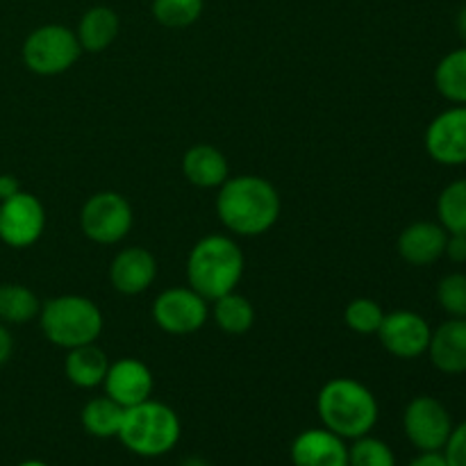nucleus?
<instances>
[{
  "instance_id": "f257e3e1",
  "label": "nucleus",
  "mask_w": 466,
  "mask_h": 466,
  "mask_svg": "<svg viewBox=\"0 0 466 466\" xmlns=\"http://www.w3.org/2000/svg\"><path fill=\"white\" fill-rule=\"evenodd\" d=\"M276 187L259 176L228 177L218 187L217 214L223 226L239 237H259L276 226L280 217Z\"/></svg>"
},
{
  "instance_id": "f03ea898",
  "label": "nucleus",
  "mask_w": 466,
  "mask_h": 466,
  "mask_svg": "<svg viewBox=\"0 0 466 466\" xmlns=\"http://www.w3.org/2000/svg\"><path fill=\"white\" fill-rule=\"evenodd\" d=\"M317 414L323 428L341 440H358L376 428L380 408L367 385L353 378H332L319 391Z\"/></svg>"
},
{
  "instance_id": "7ed1b4c3",
  "label": "nucleus",
  "mask_w": 466,
  "mask_h": 466,
  "mask_svg": "<svg viewBox=\"0 0 466 466\" xmlns=\"http://www.w3.org/2000/svg\"><path fill=\"white\" fill-rule=\"evenodd\" d=\"M244 253L226 235H208L187 258V282L205 300H217L235 291L244 276Z\"/></svg>"
},
{
  "instance_id": "20e7f679",
  "label": "nucleus",
  "mask_w": 466,
  "mask_h": 466,
  "mask_svg": "<svg viewBox=\"0 0 466 466\" xmlns=\"http://www.w3.org/2000/svg\"><path fill=\"white\" fill-rule=\"evenodd\" d=\"M182 435L180 417L159 400H144L126 408L118 440L130 453L141 458H159L176 449Z\"/></svg>"
},
{
  "instance_id": "39448f33",
  "label": "nucleus",
  "mask_w": 466,
  "mask_h": 466,
  "mask_svg": "<svg viewBox=\"0 0 466 466\" xmlns=\"http://www.w3.org/2000/svg\"><path fill=\"white\" fill-rule=\"evenodd\" d=\"M39 326L46 339L59 349H77L94 344L103 332V312L85 296H57L39 309Z\"/></svg>"
},
{
  "instance_id": "423d86ee",
  "label": "nucleus",
  "mask_w": 466,
  "mask_h": 466,
  "mask_svg": "<svg viewBox=\"0 0 466 466\" xmlns=\"http://www.w3.org/2000/svg\"><path fill=\"white\" fill-rule=\"evenodd\" d=\"M80 55L82 46L77 35L59 23L36 27L23 41V64L36 76L50 77L66 73Z\"/></svg>"
},
{
  "instance_id": "0eeeda50",
  "label": "nucleus",
  "mask_w": 466,
  "mask_h": 466,
  "mask_svg": "<svg viewBox=\"0 0 466 466\" xmlns=\"http://www.w3.org/2000/svg\"><path fill=\"white\" fill-rule=\"evenodd\" d=\"M132 221L135 217L130 203L116 191H98L82 205L80 228L94 244H118L127 237Z\"/></svg>"
},
{
  "instance_id": "6e6552de",
  "label": "nucleus",
  "mask_w": 466,
  "mask_h": 466,
  "mask_svg": "<svg viewBox=\"0 0 466 466\" xmlns=\"http://www.w3.org/2000/svg\"><path fill=\"white\" fill-rule=\"evenodd\" d=\"M453 428L451 412L435 396H417L403 412L405 437L421 453H441Z\"/></svg>"
},
{
  "instance_id": "1a4fd4ad",
  "label": "nucleus",
  "mask_w": 466,
  "mask_h": 466,
  "mask_svg": "<svg viewBox=\"0 0 466 466\" xmlns=\"http://www.w3.org/2000/svg\"><path fill=\"white\" fill-rule=\"evenodd\" d=\"M208 300L191 287L164 289L153 303V321L168 335H191L208 323Z\"/></svg>"
},
{
  "instance_id": "9d476101",
  "label": "nucleus",
  "mask_w": 466,
  "mask_h": 466,
  "mask_svg": "<svg viewBox=\"0 0 466 466\" xmlns=\"http://www.w3.org/2000/svg\"><path fill=\"white\" fill-rule=\"evenodd\" d=\"M46 230V209L36 196L18 191L0 200V241L9 248H27L36 244Z\"/></svg>"
},
{
  "instance_id": "9b49d317",
  "label": "nucleus",
  "mask_w": 466,
  "mask_h": 466,
  "mask_svg": "<svg viewBox=\"0 0 466 466\" xmlns=\"http://www.w3.org/2000/svg\"><path fill=\"white\" fill-rule=\"evenodd\" d=\"M376 335L390 355L399 360H414L428 353L432 328L421 314L412 309H396L385 314Z\"/></svg>"
},
{
  "instance_id": "f8f14e48",
  "label": "nucleus",
  "mask_w": 466,
  "mask_h": 466,
  "mask_svg": "<svg viewBox=\"0 0 466 466\" xmlns=\"http://www.w3.org/2000/svg\"><path fill=\"white\" fill-rule=\"evenodd\" d=\"M426 153L441 167L466 164V105L444 109L426 127Z\"/></svg>"
},
{
  "instance_id": "ddd939ff",
  "label": "nucleus",
  "mask_w": 466,
  "mask_h": 466,
  "mask_svg": "<svg viewBox=\"0 0 466 466\" xmlns=\"http://www.w3.org/2000/svg\"><path fill=\"white\" fill-rule=\"evenodd\" d=\"M105 396L116 400L121 408H132L153 394V373L141 360L123 358L109 364L107 376L103 380Z\"/></svg>"
},
{
  "instance_id": "4468645a",
  "label": "nucleus",
  "mask_w": 466,
  "mask_h": 466,
  "mask_svg": "<svg viewBox=\"0 0 466 466\" xmlns=\"http://www.w3.org/2000/svg\"><path fill=\"white\" fill-rule=\"evenodd\" d=\"M294 466H349L346 440L328 428H309L291 441Z\"/></svg>"
},
{
  "instance_id": "2eb2a0df",
  "label": "nucleus",
  "mask_w": 466,
  "mask_h": 466,
  "mask_svg": "<svg viewBox=\"0 0 466 466\" xmlns=\"http://www.w3.org/2000/svg\"><path fill=\"white\" fill-rule=\"evenodd\" d=\"M157 278V259L150 250L130 246L116 253L109 267L112 287L123 296L144 294Z\"/></svg>"
},
{
  "instance_id": "dca6fc26",
  "label": "nucleus",
  "mask_w": 466,
  "mask_h": 466,
  "mask_svg": "<svg viewBox=\"0 0 466 466\" xmlns=\"http://www.w3.org/2000/svg\"><path fill=\"white\" fill-rule=\"evenodd\" d=\"M446 239H449V232L441 223L417 221L400 232L396 248L400 258L412 267H428L444 258Z\"/></svg>"
},
{
  "instance_id": "f3484780",
  "label": "nucleus",
  "mask_w": 466,
  "mask_h": 466,
  "mask_svg": "<svg viewBox=\"0 0 466 466\" xmlns=\"http://www.w3.org/2000/svg\"><path fill=\"white\" fill-rule=\"evenodd\" d=\"M428 358L446 376L466 373V319H449L432 330Z\"/></svg>"
},
{
  "instance_id": "a211bd4d",
  "label": "nucleus",
  "mask_w": 466,
  "mask_h": 466,
  "mask_svg": "<svg viewBox=\"0 0 466 466\" xmlns=\"http://www.w3.org/2000/svg\"><path fill=\"white\" fill-rule=\"evenodd\" d=\"M182 171H185L187 180L200 189L221 187L230 177L226 155L209 144H198L187 150L182 157Z\"/></svg>"
},
{
  "instance_id": "6ab92c4d",
  "label": "nucleus",
  "mask_w": 466,
  "mask_h": 466,
  "mask_svg": "<svg viewBox=\"0 0 466 466\" xmlns=\"http://www.w3.org/2000/svg\"><path fill=\"white\" fill-rule=\"evenodd\" d=\"M121 30V18L112 7L105 5H96V7L86 9L82 14L80 23H77V41H80L82 50L86 53H103L105 48L114 44Z\"/></svg>"
},
{
  "instance_id": "aec40b11",
  "label": "nucleus",
  "mask_w": 466,
  "mask_h": 466,
  "mask_svg": "<svg viewBox=\"0 0 466 466\" xmlns=\"http://www.w3.org/2000/svg\"><path fill=\"white\" fill-rule=\"evenodd\" d=\"M109 358L105 350H100L96 344H85L71 349L64 362V371H66L68 382H73L80 390H94V387L103 385L105 376H107Z\"/></svg>"
},
{
  "instance_id": "412c9836",
  "label": "nucleus",
  "mask_w": 466,
  "mask_h": 466,
  "mask_svg": "<svg viewBox=\"0 0 466 466\" xmlns=\"http://www.w3.org/2000/svg\"><path fill=\"white\" fill-rule=\"evenodd\" d=\"M123 414H126V408H121L116 400H112L109 396H98L82 408L80 421L91 437L112 440V437H118Z\"/></svg>"
},
{
  "instance_id": "4be33fe9",
  "label": "nucleus",
  "mask_w": 466,
  "mask_h": 466,
  "mask_svg": "<svg viewBox=\"0 0 466 466\" xmlns=\"http://www.w3.org/2000/svg\"><path fill=\"white\" fill-rule=\"evenodd\" d=\"M41 303L32 289L16 282L0 285V321L5 326H23L39 317Z\"/></svg>"
},
{
  "instance_id": "5701e85b",
  "label": "nucleus",
  "mask_w": 466,
  "mask_h": 466,
  "mask_svg": "<svg viewBox=\"0 0 466 466\" xmlns=\"http://www.w3.org/2000/svg\"><path fill=\"white\" fill-rule=\"evenodd\" d=\"M435 86L449 103L466 105V46L451 50L435 68Z\"/></svg>"
},
{
  "instance_id": "b1692460",
  "label": "nucleus",
  "mask_w": 466,
  "mask_h": 466,
  "mask_svg": "<svg viewBox=\"0 0 466 466\" xmlns=\"http://www.w3.org/2000/svg\"><path fill=\"white\" fill-rule=\"evenodd\" d=\"M214 321L228 335H244L255 323L253 303L246 296L230 291L214 300Z\"/></svg>"
},
{
  "instance_id": "393cba45",
  "label": "nucleus",
  "mask_w": 466,
  "mask_h": 466,
  "mask_svg": "<svg viewBox=\"0 0 466 466\" xmlns=\"http://www.w3.org/2000/svg\"><path fill=\"white\" fill-rule=\"evenodd\" d=\"M437 217L451 235L466 237V177L446 187L437 198Z\"/></svg>"
},
{
  "instance_id": "a878e982",
  "label": "nucleus",
  "mask_w": 466,
  "mask_h": 466,
  "mask_svg": "<svg viewBox=\"0 0 466 466\" xmlns=\"http://www.w3.org/2000/svg\"><path fill=\"white\" fill-rule=\"evenodd\" d=\"M153 18L164 27H189L203 14V0H153Z\"/></svg>"
},
{
  "instance_id": "bb28decb",
  "label": "nucleus",
  "mask_w": 466,
  "mask_h": 466,
  "mask_svg": "<svg viewBox=\"0 0 466 466\" xmlns=\"http://www.w3.org/2000/svg\"><path fill=\"white\" fill-rule=\"evenodd\" d=\"M349 466H396V455L387 441L364 435L349 449Z\"/></svg>"
},
{
  "instance_id": "cd10ccee",
  "label": "nucleus",
  "mask_w": 466,
  "mask_h": 466,
  "mask_svg": "<svg viewBox=\"0 0 466 466\" xmlns=\"http://www.w3.org/2000/svg\"><path fill=\"white\" fill-rule=\"evenodd\" d=\"M382 319H385V312L380 303L373 299H355L344 309L346 326L358 335H376Z\"/></svg>"
},
{
  "instance_id": "c85d7f7f",
  "label": "nucleus",
  "mask_w": 466,
  "mask_h": 466,
  "mask_svg": "<svg viewBox=\"0 0 466 466\" xmlns=\"http://www.w3.org/2000/svg\"><path fill=\"white\" fill-rule=\"evenodd\" d=\"M437 303L451 319H466V276L449 273L437 285Z\"/></svg>"
},
{
  "instance_id": "c756f323",
  "label": "nucleus",
  "mask_w": 466,
  "mask_h": 466,
  "mask_svg": "<svg viewBox=\"0 0 466 466\" xmlns=\"http://www.w3.org/2000/svg\"><path fill=\"white\" fill-rule=\"evenodd\" d=\"M441 455L449 466H466V421L453 428Z\"/></svg>"
},
{
  "instance_id": "7c9ffc66",
  "label": "nucleus",
  "mask_w": 466,
  "mask_h": 466,
  "mask_svg": "<svg viewBox=\"0 0 466 466\" xmlns=\"http://www.w3.org/2000/svg\"><path fill=\"white\" fill-rule=\"evenodd\" d=\"M444 255L455 264H464L466 262V237L464 235H451L446 239V248Z\"/></svg>"
},
{
  "instance_id": "2f4dec72",
  "label": "nucleus",
  "mask_w": 466,
  "mask_h": 466,
  "mask_svg": "<svg viewBox=\"0 0 466 466\" xmlns=\"http://www.w3.org/2000/svg\"><path fill=\"white\" fill-rule=\"evenodd\" d=\"M12 350H14L12 335H9L7 326L0 321V367H5V364H7V360L12 358Z\"/></svg>"
},
{
  "instance_id": "473e14b6",
  "label": "nucleus",
  "mask_w": 466,
  "mask_h": 466,
  "mask_svg": "<svg viewBox=\"0 0 466 466\" xmlns=\"http://www.w3.org/2000/svg\"><path fill=\"white\" fill-rule=\"evenodd\" d=\"M18 191H21V182H18L16 177L9 176V173L0 176V200L12 198V196H16Z\"/></svg>"
},
{
  "instance_id": "72a5a7b5",
  "label": "nucleus",
  "mask_w": 466,
  "mask_h": 466,
  "mask_svg": "<svg viewBox=\"0 0 466 466\" xmlns=\"http://www.w3.org/2000/svg\"><path fill=\"white\" fill-rule=\"evenodd\" d=\"M408 466H449V464H446L444 455L441 453H421L419 458H414Z\"/></svg>"
},
{
  "instance_id": "f704fd0d",
  "label": "nucleus",
  "mask_w": 466,
  "mask_h": 466,
  "mask_svg": "<svg viewBox=\"0 0 466 466\" xmlns=\"http://www.w3.org/2000/svg\"><path fill=\"white\" fill-rule=\"evenodd\" d=\"M177 466H212V464H209L208 460L198 458V455H189V458L182 460V462L177 464Z\"/></svg>"
},
{
  "instance_id": "c9c22d12",
  "label": "nucleus",
  "mask_w": 466,
  "mask_h": 466,
  "mask_svg": "<svg viewBox=\"0 0 466 466\" xmlns=\"http://www.w3.org/2000/svg\"><path fill=\"white\" fill-rule=\"evenodd\" d=\"M458 32H460V36H462L464 44H466V5L462 9H460V14H458Z\"/></svg>"
},
{
  "instance_id": "e433bc0d",
  "label": "nucleus",
  "mask_w": 466,
  "mask_h": 466,
  "mask_svg": "<svg viewBox=\"0 0 466 466\" xmlns=\"http://www.w3.org/2000/svg\"><path fill=\"white\" fill-rule=\"evenodd\" d=\"M18 466H50V464L41 462V460H25V462H21Z\"/></svg>"
}]
</instances>
